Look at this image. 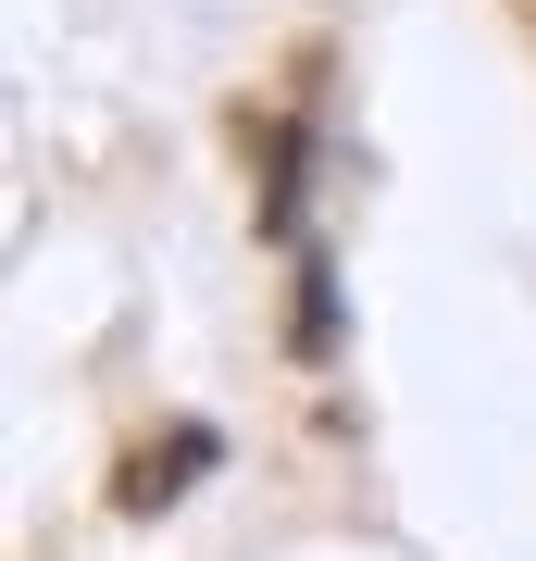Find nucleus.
Instances as JSON below:
<instances>
[]
</instances>
